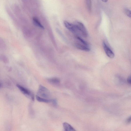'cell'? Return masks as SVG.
Masks as SVG:
<instances>
[{
  "label": "cell",
  "mask_w": 131,
  "mask_h": 131,
  "mask_svg": "<svg viewBox=\"0 0 131 131\" xmlns=\"http://www.w3.org/2000/svg\"><path fill=\"white\" fill-rule=\"evenodd\" d=\"M76 41L74 43L75 46L77 49L87 52L90 50L89 45L87 42L79 36H76Z\"/></svg>",
  "instance_id": "1"
},
{
  "label": "cell",
  "mask_w": 131,
  "mask_h": 131,
  "mask_svg": "<svg viewBox=\"0 0 131 131\" xmlns=\"http://www.w3.org/2000/svg\"><path fill=\"white\" fill-rule=\"evenodd\" d=\"M73 24L75 25L77 30V34L76 36L80 35L85 38L87 37L88 33L86 27L83 24L80 22L76 21Z\"/></svg>",
  "instance_id": "2"
},
{
  "label": "cell",
  "mask_w": 131,
  "mask_h": 131,
  "mask_svg": "<svg viewBox=\"0 0 131 131\" xmlns=\"http://www.w3.org/2000/svg\"><path fill=\"white\" fill-rule=\"evenodd\" d=\"M37 94L38 96L45 99H49L50 97V91L46 88L40 85L38 90Z\"/></svg>",
  "instance_id": "3"
},
{
  "label": "cell",
  "mask_w": 131,
  "mask_h": 131,
  "mask_svg": "<svg viewBox=\"0 0 131 131\" xmlns=\"http://www.w3.org/2000/svg\"><path fill=\"white\" fill-rule=\"evenodd\" d=\"M17 86L23 93L28 96L31 100L33 101L35 100V96L30 91L18 84L17 85Z\"/></svg>",
  "instance_id": "4"
},
{
  "label": "cell",
  "mask_w": 131,
  "mask_h": 131,
  "mask_svg": "<svg viewBox=\"0 0 131 131\" xmlns=\"http://www.w3.org/2000/svg\"><path fill=\"white\" fill-rule=\"evenodd\" d=\"M103 46L105 53L107 56L110 58H113L115 57L114 53L105 42H103Z\"/></svg>",
  "instance_id": "5"
},
{
  "label": "cell",
  "mask_w": 131,
  "mask_h": 131,
  "mask_svg": "<svg viewBox=\"0 0 131 131\" xmlns=\"http://www.w3.org/2000/svg\"><path fill=\"white\" fill-rule=\"evenodd\" d=\"M48 81L50 84L57 85L60 83V80L58 78L56 77L50 78L48 79Z\"/></svg>",
  "instance_id": "6"
},
{
  "label": "cell",
  "mask_w": 131,
  "mask_h": 131,
  "mask_svg": "<svg viewBox=\"0 0 131 131\" xmlns=\"http://www.w3.org/2000/svg\"><path fill=\"white\" fill-rule=\"evenodd\" d=\"M63 127L64 130L66 131H74L76 130L69 124L64 122L63 123Z\"/></svg>",
  "instance_id": "7"
},
{
  "label": "cell",
  "mask_w": 131,
  "mask_h": 131,
  "mask_svg": "<svg viewBox=\"0 0 131 131\" xmlns=\"http://www.w3.org/2000/svg\"><path fill=\"white\" fill-rule=\"evenodd\" d=\"M33 21L34 24L36 26L41 28L42 29H44V27L41 24L40 22L36 18H33Z\"/></svg>",
  "instance_id": "8"
},
{
  "label": "cell",
  "mask_w": 131,
  "mask_h": 131,
  "mask_svg": "<svg viewBox=\"0 0 131 131\" xmlns=\"http://www.w3.org/2000/svg\"><path fill=\"white\" fill-rule=\"evenodd\" d=\"M36 99L39 102L46 103H49L50 102V100L42 98L38 95L36 96Z\"/></svg>",
  "instance_id": "9"
},
{
  "label": "cell",
  "mask_w": 131,
  "mask_h": 131,
  "mask_svg": "<svg viewBox=\"0 0 131 131\" xmlns=\"http://www.w3.org/2000/svg\"><path fill=\"white\" fill-rule=\"evenodd\" d=\"M85 2L87 9L89 12L92 11V4L91 0H85Z\"/></svg>",
  "instance_id": "10"
},
{
  "label": "cell",
  "mask_w": 131,
  "mask_h": 131,
  "mask_svg": "<svg viewBox=\"0 0 131 131\" xmlns=\"http://www.w3.org/2000/svg\"><path fill=\"white\" fill-rule=\"evenodd\" d=\"M0 48L3 50H5L6 48V45L5 42L1 38H0Z\"/></svg>",
  "instance_id": "11"
},
{
  "label": "cell",
  "mask_w": 131,
  "mask_h": 131,
  "mask_svg": "<svg viewBox=\"0 0 131 131\" xmlns=\"http://www.w3.org/2000/svg\"><path fill=\"white\" fill-rule=\"evenodd\" d=\"M0 59L5 64L9 63V60L7 57L5 55H2L0 57Z\"/></svg>",
  "instance_id": "12"
},
{
  "label": "cell",
  "mask_w": 131,
  "mask_h": 131,
  "mask_svg": "<svg viewBox=\"0 0 131 131\" xmlns=\"http://www.w3.org/2000/svg\"><path fill=\"white\" fill-rule=\"evenodd\" d=\"M124 12L126 15L129 17L131 18V11L128 8H125Z\"/></svg>",
  "instance_id": "13"
},
{
  "label": "cell",
  "mask_w": 131,
  "mask_h": 131,
  "mask_svg": "<svg viewBox=\"0 0 131 131\" xmlns=\"http://www.w3.org/2000/svg\"><path fill=\"white\" fill-rule=\"evenodd\" d=\"M50 102H52L53 105L54 106L56 107L58 105V102L56 99H54L50 100Z\"/></svg>",
  "instance_id": "14"
},
{
  "label": "cell",
  "mask_w": 131,
  "mask_h": 131,
  "mask_svg": "<svg viewBox=\"0 0 131 131\" xmlns=\"http://www.w3.org/2000/svg\"><path fill=\"white\" fill-rule=\"evenodd\" d=\"M127 81L128 83L129 84H131V76H130L127 79Z\"/></svg>",
  "instance_id": "15"
},
{
  "label": "cell",
  "mask_w": 131,
  "mask_h": 131,
  "mask_svg": "<svg viewBox=\"0 0 131 131\" xmlns=\"http://www.w3.org/2000/svg\"><path fill=\"white\" fill-rule=\"evenodd\" d=\"M127 122L128 123H129L131 122V117H130L128 118L127 119Z\"/></svg>",
  "instance_id": "16"
},
{
  "label": "cell",
  "mask_w": 131,
  "mask_h": 131,
  "mask_svg": "<svg viewBox=\"0 0 131 131\" xmlns=\"http://www.w3.org/2000/svg\"><path fill=\"white\" fill-rule=\"evenodd\" d=\"M101 0L104 2H107L108 0Z\"/></svg>",
  "instance_id": "17"
},
{
  "label": "cell",
  "mask_w": 131,
  "mask_h": 131,
  "mask_svg": "<svg viewBox=\"0 0 131 131\" xmlns=\"http://www.w3.org/2000/svg\"><path fill=\"white\" fill-rule=\"evenodd\" d=\"M1 84L0 83V88H1Z\"/></svg>",
  "instance_id": "18"
}]
</instances>
